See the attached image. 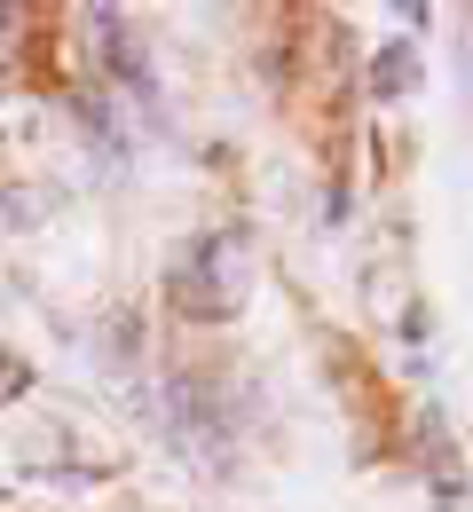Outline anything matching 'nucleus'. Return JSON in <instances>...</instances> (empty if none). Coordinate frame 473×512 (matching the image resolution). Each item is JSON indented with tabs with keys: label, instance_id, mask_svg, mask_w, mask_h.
<instances>
[{
	"label": "nucleus",
	"instance_id": "obj_1",
	"mask_svg": "<svg viewBox=\"0 0 473 512\" xmlns=\"http://www.w3.org/2000/svg\"><path fill=\"white\" fill-rule=\"evenodd\" d=\"M245 284H253V253H245V237H205V245H190L182 253V268L166 276V292H174V308L182 316H229L237 300H245Z\"/></svg>",
	"mask_w": 473,
	"mask_h": 512
},
{
	"label": "nucleus",
	"instance_id": "obj_2",
	"mask_svg": "<svg viewBox=\"0 0 473 512\" xmlns=\"http://www.w3.org/2000/svg\"><path fill=\"white\" fill-rule=\"evenodd\" d=\"M371 87H379V95H403V87H418V56H410L403 40H395V48L379 56V71H371Z\"/></svg>",
	"mask_w": 473,
	"mask_h": 512
},
{
	"label": "nucleus",
	"instance_id": "obj_3",
	"mask_svg": "<svg viewBox=\"0 0 473 512\" xmlns=\"http://www.w3.org/2000/svg\"><path fill=\"white\" fill-rule=\"evenodd\" d=\"M24 386H32V363H24L16 347H0V402H16Z\"/></svg>",
	"mask_w": 473,
	"mask_h": 512
},
{
	"label": "nucleus",
	"instance_id": "obj_4",
	"mask_svg": "<svg viewBox=\"0 0 473 512\" xmlns=\"http://www.w3.org/2000/svg\"><path fill=\"white\" fill-rule=\"evenodd\" d=\"M24 24H32L24 8H0V71H8V56H16V32H24Z\"/></svg>",
	"mask_w": 473,
	"mask_h": 512
}]
</instances>
